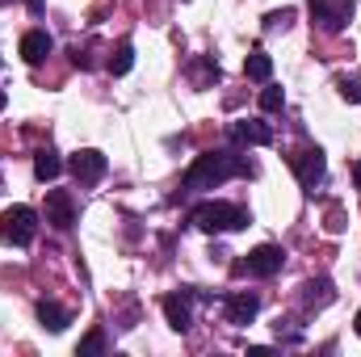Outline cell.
I'll list each match as a JSON object with an SVG mask.
<instances>
[{
  "label": "cell",
  "mask_w": 361,
  "mask_h": 357,
  "mask_svg": "<svg viewBox=\"0 0 361 357\" xmlns=\"http://www.w3.org/2000/svg\"><path fill=\"white\" fill-rule=\"evenodd\" d=\"M235 173H248V164H244L235 152H202V156L189 164V173H185V189H189V193L214 189V185L231 181Z\"/></svg>",
  "instance_id": "cell-1"
},
{
  "label": "cell",
  "mask_w": 361,
  "mask_h": 357,
  "mask_svg": "<svg viewBox=\"0 0 361 357\" xmlns=\"http://www.w3.org/2000/svg\"><path fill=\"white\" fill-rule=\"evenodd\" d=\"M193 227L210 231V236H223V231H240L248 227V210L235 206V202H202L193 210Z\"/></svg>",
  "instance_id": "cell-2"
},
{
  "label": "cell",
  "mask_w": 361,
  "mask_h": 357,
  "mask_svg": "<svg viewBox=\"0 0 361 357\" xmlns=\"http://www.w3.org/2000/svg\"><path fill=\"white\" fill-rule=\"evenodd\" d=\"M34 236H38V210H30V206H8V210L0 214V240H4V244L25 248Z\"/></svg>",
  "instance_id": "cell-3"
},
{
  "label": "cell",
  "mask_w": 361,
  "mask_h": 357,
  "mask_svg": "<svg viewBox=\"0 0 361 357\" xmlns=\"http://www.w3.org/2000/svg\"><path fill=\"white\" fill-rule=\"evenodd\" d=\"M307 13H311V21H315L324 34H341V30L353 21V0H311Z\"/></svg>",
  "instance_id": "cell-4"
},
{
  "label": "cell",
  "mask_w": 361,
  "mask_h": 357,
  "mask_svg": "<svg viewBox=\"0 0 361 357\" xmlns=\"http://www.w3.org/2000/svg\"><path fill=\"white\" fill-rule=\"evenodd\" d=\"M286 265V253L277 248V244H261V248H252L244 261H240V273H252V277H273V273H281Z\"/></svg>",
  "instance_id": "cell-5"
},
{
  "label": "cell",
  "mask_w": 361,
  "mask_h": 357,
  "mask_svg": "<svg viewBox=\"0 0 361 357\" xmlns=\"http://www.w3.org/2000/svg\"><path fill=\"white\" fill-rule=\"evenodd\" d=\"M68 169H72V177L80 181V185H97V181L105 177V169H109V160L97 152V147H85V152H76L72 160H68Z\"/></svg>",
  "instance_id": "cell-6"
},
{
  "label": "cell",
  "mask_w": 361,
  "mask_h": 357,
  "mask_svg": "<svg viewBox=\"0 0 361 357\" xmlns=\"http://www.w3.org/2000/svg\"><path fill=\"white\" fill-rule=\"evenodd\" d=\"M290 169H294V177H298V185L302 189H315V181H324V152L319 147H302L294 160H290Z\"/></svg>",
  "instance_id": "cell-7"
},
{
  "label": "cell",
  "mask_w": 361,
  "mask_h": 357,
  "mask_svg": "<svg viewBox=\"0 0 361 357\" xmlns=\"http://www.w3.org/2000/svg\"><path fill=\"white\" fill-rule=\"evenodd\" d=\"M47 223L59 227V231H68L76 223V202H72L68 189H47Z\"/></svg>",
  "instance_id": "cell-8"
},
{
  "label": "cell",
  "mask_w": 361,
  "mask_h": 357,
  "mask_svg": "<svg viewBox=\"0 0 361 357\" xmlns=\"http://www.w3.org/2000/svg\"><path fill=\"white\" fill-rule=\"evenodd\" d=\"M193 294L197 290H180V294L164 298V320H169L173 332H189V324H193Z\"/></svg>",
  "instance_id": "cell-9"
},
{
  "label": "cell",
  "mask_w": 361,
  "mask_h": 357,
  "mask_svg": "<svg viewBox=\"0 0 361 357\" xmlns=\"http://www.w3.org/2000/svg\"><path fill=\"white\" fill-rule=\"evenodd\" d=\"M257 311H261V298L257 294H227L223 298V315H227V324H252L257 320Z\"/></svg>",
  "instance_id": "cell-10"
},
{
  "label": "cell",
  "mask_w": 361,
  "mask_h": 357,
  "mask_svg": "<svg viewBox=\"0 0 361 357\" xmlns=\"http://www.w3.org/2000/svg\"><path fill=\"white\" fill-rule=\"evenodd\" d=\"M231 135H235L240 143H252V147L273 143V126H269V122H261V118H240V122L231 126Z\"/></svg>",
  "instance_id": "cell-11"
},
{
  "label": "cell",
  "mask_w": 361,
  "mask_h": 357,
  "mask_svg": "<svg viewBox=\"0 0 361 357\" xmlns=\"http://www.w3.org/2000/svg\"><path fill=\"white\" fill-rule=\"evenodd\" d=\"M51 51H55V42H51L47 30H30V34L21 38V59H25V63H42Z\"/></svg>",
  "instance_id": "cell-12"
},
{
  "label": "cell",
  "mask_w": 361,
  "mask_h": 357,
  "mask_svg": "<svg viewBox=\"0 0 361 357\" xmlns=\"http://www.w3.org/2000/svg\"><path fill=\"white\" fill-rule=\"evenodd\" d=\"M38 324H42L47 332H63V328L72 324V311L59 307L55 298H42V303H38Z\"/></svg>",
  "instance_id": "cell-13"
},
{
  "label": "cell",
  "mask_w": 361,
  "mask_h": 357,
  "mask_svg": "<svg viewBox=\"0 0 361 357\" xmlns=\"http://www.w3.org/2000/svg\"><path fill=\"white\" fill-rule=\"evenodd\" d=\"M332 298H336V290H332L328 277H315V282L302 286V303H307V307H328Z\"/></svg>",
  "instance_id": "cell-14"
},
{
  "label": "cell",
  "mask_w": 361,
  "mask_h": 357,
  "mask_svg": "<svg viewBox=\"0 0 361 357\" xmlns=\"http://www.w3.org/2000/svg\"><path fill=\"white\" fill-rule=\"evenodd\" d=\"M34 173H38V181H55L59 173H63V160H59V152L42 147V152L34 156Z\"/></svg>",
  "instance_id": "cell-15"
},
{
  "label": "cell",
  "mask_w": 361,
  "mask_h": 357,
  "mask_svg": "<svg viewBox=\"0 0 361 357\" xmlns=\"http://www.w3.org/2000/svg\"><path fill=\"white\" fill-rule=\"evenodd\" d=\"M244 76H248V80H261V85H265V80L273 76V59L265 55V51H252V55L244 59Z\"/></svg>",
  "instance_id": "cell-16"
},
{
  "label": "cell",
  "mask_w": 361,
  "mask_h": 357,
  "mask_svg": "<svg viewBox=\"0 0 361 357\" xmlns=\"http://www.w3.org/2000/svg\"><path fill=\"white\" fill-rule=\"evenodd\" d=\"M130 68H135V47H130V42H122V47L109 55V72H114V76H126Z\"/></svg>",
  "instance_id": "cell-17"
},
{
  "label": "cell",
  "mask_w": 361,
  "mask_h": 357,
  "mask_svg": "<svg viewBox=\"0 0 361 357\" xmlns=\"http://www.w3.org/2000/svg\"><path fill=\"white\" fill-rule=\"evenodd\" d=\"M336 89H341L345 101H353V105H357V101H361V76H353V80H349V76H341V80H336Z\"/></svg>",
  "instance_id": "cell-18"
},
{
  "label": "cell",
  "mask_w": 361,
  "mask_h": 357,
  "mask_svg": "<svg viewBox=\"0 0 361 357\" xmlns=\"http://www.w3.org/2000/svg\"><path fill=\"white\" fill-rule=\"evenodd\" d=\"M281 105H286V92L281 89H265L261 92V109H265V114H277Z\"/></svg>",
  "instance_id": "cell-19"
},
{
  "label": "cell",
  "mask_w": 361,
  "mask_h": 357,
  "mask_svg": "<svg viewBox=\"0 0 361 357\" xmlns=\"http://www.w3.org/2000/svg\"><path fill=\"white\" fill-rule=\"evenodd\" d=\"M101 349H105V337H101V332H89V337L80 341V357H97Z\"/></svg>",
  "instance_id": "cell-20"
},
{
  "label": "cell",
  "mask_w": 361,
  "mask_h": 357,
  "mask_svg": "<svg viewBox=\"0 0 361 357\" xmlns=\"http://www.w3.org/2000/svg\"><path fill=\"white\" fill-rule=\"evenodd\" d=\"M290 17H294V13H290V8H281V13H269V17H265V25H269V30H277V25L286 30V25H290Z\"/></svg>",
  "instance_id": "cell-21"
},
{
  "label": "cell",
  "mask_w": 361,
  "mask_h": 357,
  "mask_svg": "<svg viewBox=\"0 0 361 357\" xmlns=\"http://www.w3.org/2000/svg\"><path fill=\"white\" fill-rule=\"evenodd\" d=\"M328 231H345V214H341V210L328 214Z\"/></svg>",
  "instance_id": "cell-22"
},
{
  "label": "cell",
  "mask_w": 361,
  "mask_h": 357,
  "mask_svg": "<svg viewBox=\"0 0 361 357\" xmlns=\"http://www.w3.org/2000/svg\"><path fill=\"white\" fill-rule=\"evenodd\" d=\"M25 4H30V13H42V4H47V0H25Z\"/></svg>",
  "instance_id": "cell-23"
},
{
  "label": "cell",
  "mask_w": 361,
  "mask_h": 357,
  "mask_svg": "<svg viewBox=\"0 0 361 357\" xmlns=\"http://www.w3.org/2000/svg\"><path fill=\"white\" fill-rule=\"evenodd\" d=\"M353 181H357V189H361V164H353Z\"/></svg>",
  "instance_id": "cell-24"
},
{
  "label": "cell",
  "mask_w": 361,
  "mask_h": 357,
  "mask_svg": "<svg viewBox=\"0 0 361 357\" xmlns=\"http://www.w3.org/2000/svg\"><path fill=\"white\" fill-rule=\"evenodd\" d=\"M353 332H357V337H361V311H357V320H353Z\"/></svg>",
  "instance_id": "cell-25"
},
{
  "label": "cell",
  "mask_w": 361,
  "mask_h": 357,
  "mask_svg": "<svg viewBox=\"0 0 361 357\" xmlns=\"http://www.w3.org/2000/svg\"><path fill=\"white\" fill-rule=\"evenodd\" d=\"M4 105H8V92L0 89V109H4Z\"/></svg>",
  "instance_id": "cell-26"
},
{
  "label": "cell",
  "mask_w": 361,
  "mask_h": 357,
  "mask_svg": "<svg viewBox=\"0 0 361 357\" xmlns=\"http://www.w3.org/2000/svg\"><path fill=\"white\" fill-rule=\"evenodd\" d=\"M0 4H8V0H0Z\"/></svg>",
  "instance_id": "cell-27"
}]
</instances>
